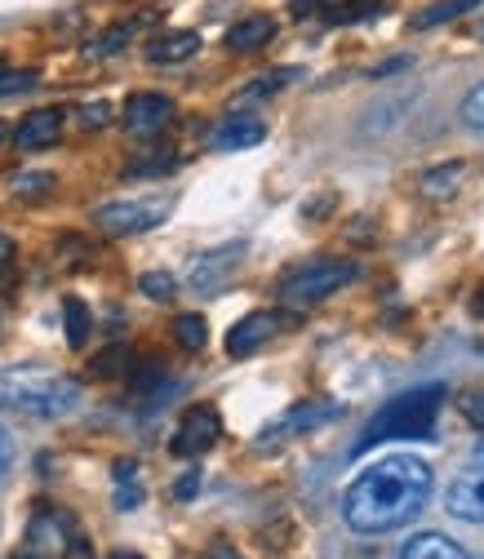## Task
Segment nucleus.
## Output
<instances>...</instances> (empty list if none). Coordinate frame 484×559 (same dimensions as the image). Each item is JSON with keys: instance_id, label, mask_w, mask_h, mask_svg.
I'll return each mask as SVG.
<instances>
[{"instance_id": "1", "label": "nucleus", "mask_w": 484, "mask_h": 559, "mask_svg": "<svg viewBox=\"0 0 484 559\" xmlns=\"http://www.w3.org/2000/svg\"><path fill=\"white\" fill-rule=\"evenodd\" d=\"M432 466L423 457H382L374 466H365L352 488L342 493V520L347 528L378 537V533H396L409 520H418L427 498H432Z\"/></svg>"}, {"instance_id": "2", "label": "nucleus", "mask_w": 484, "mask_h": 559, "mask_svg": "<svg viewBox=\"0 0 484 559\" xmlns=\"http://www.w3.org/2000/svg\"><path fill=\"white\" fill-rule=\"evenodd\" d=\"M0 408L54 423V417H67L81 408V382L54 369H40V365L0 369Z\"/></svg>"}, {"instance_id": "3", "label": "nucleus", "mask_w": 484, "mask_h": 559, "mask_svg": "<svg viewBox=\"0 0 484 559\" xmlns=\"http://www.w3.org/2000/svg\"><path fill=\"white\" fill-rule=\"evenodd\" d=\"M440 404H445V386H413L404 395H391L369 417L365 436L356 440V453H369L374 444H387V440H427L436 431Z\"/></svg>"}, {"instance_id": "4", "label": "nucleus", "mask_w": 484, "mask_h": 559, "mask_svg": "<svg viewBox=\"0 0 484 559\" xmlns=\"http://www.w3.org/2000/svg\"><path fill=\"white\" fill-rule=\"evenodd\" d=\"M356 275H361V266L352 258H311V262H298L281 280V298L294 302V307H311V302H320L338 289H347Z\"/></svg>"}, {"instance_id": "5", "label": "nucleus", "mask_w": 484, "mask_h": 559, "mask_svg": "<svg viewBox=\"0 0 484 559\" xmlns=\"http://www.w3.org/2000/svg\"><path fill=\"white\" fill-rule=\"evenodd\" d=\"M174 209L169 195H143V200H111L103 209H94V223L111 236H138L165 223V214Z\"/></svg>"}, {"instance_id": "6", "label": "nucleus", "mask_w": 484, "mask_h": 559, "mask_svg": "<svg viewBox=\"0 0 484 559\" xmlns=\"http://www.w3.org/2000/svg\"><path fill=\"white\" fill-rule=\"evenodd\" d=\"M338 417H342V404H338V400H303V404H294L285 417H275V423L267 427V436L258 440V449H275L281 440L307 436V431H316V427H324V423H338Z\"/></svg>"}, {"instance_id": "7", "label": "nucleus", "mask_w": 484, "mask_h": 559, "mask_svg": "<svg viewBox=\"0 0 484 559\" xmlns=\"http://www.w3.org/2000/svg\"><path fill=\"white\" fill-rule=\"evenodd\" d=\"M219 436H223L219 408H214V404H191V408L182 413L174 440H169V453H174V457H200V453H210V449L219 444Z\"/></svg>"}, {"instance_id": "8", "label": "nucleus", "mask_w": 484, "mask_h": 559, "mask_svg": "<svg viewBox=\"0 0 484 559\" xmlns=\"http://www.w3.org/2000/svg\"><path fill=\"white\" fill-rule=\"evenodd\" d=\"M285 324H294V316H285V311H253V316H245V320L232 324V333H227V356H232V360L253 356L258 346H267Z\"/></svg>"}, {"instance_id": "9", "label": "nucleus", "mask_w": 484, "mask_h": 559, "mask_svg": "<svg viewBox=\"0 0 484 559\" xmlns=\"http://www.w3.org/2000/svg\"><path fill=\"white\" fill-rule=\"evenodd\" d=\"M245 258V245L236 240V245H223V249H210V253H200V258H191V266H187V285L196 289V294H214L223 280L236 271V262Z\"/></svg>"}, {"instance_id": "10", "label": "nucleus", "mask_w": 484, "mask_h": 559, "mask_svg": "<svg viewBox=\"0 0 484 559\" xmlns=\"http://www.w3.org/2000/svg\"><path fill=\"white\" fill-rule=\"evenodd\" d=\"M169 120H174V98H169V94H156V90L129 94V103H125V129H129V133L152 138V133H161Z\"/></svg>"}, {"instance_id": "11", "label": "nucleus", "mask_w": 484, "mask_h": 559, "mask_svg": "<svg viewBox=\"0 0 484 559\" xmlns=\"http://www.w3.org/2000/svg\"><path fill=\"white\" fill-rule=\"evenodd\" d=\"M76 533V520L67 515V511H58V507H45L32 524H27V550H36L40 559L45 555H62V546H67V537Z\"/></svg>"}, {"instance_id": "12", "label": "nucleus", "mask_w": 484, "mask_h": 559, "mask_svg": "<svg viewBox=\"0 0 484 559\" xmlns=\"http://www.w3.org/2000/svg\"><path fill=\"white\" fill-rule=\"evenodd\" d=\"M58 138H62V111H58V107L27 111L23 124L14 129L19 152H49V147H58Z\"/></svg>"}, {"instance_id": "13", "label": "nucleus", "mask_w": 484, "mask_h": 559, "mask_svg": "<svg viewBox=\"0 0 484 559\" xmlns=\"http://www.w3.org/2000/svg\"><path fill=\"white\" fill-rule=\"evenodd\" d=\"M445 507H449V515H458V520H467V524H484V466L462 471V475L449 484Z\"/></svg>"}, {"instance_id": "14", "label": "nucleus", "mask_w": 484, "mask_h": 559, "mask_svg": "<svg viewBox=\"0 0 484 559\" xmlns=\"http://www.w3.org/2000/svg\"><path fill=\"white\" fill-rule=\"evenodd\" d=\"M267 138V124L258 120V116H249V111H232L219 129H214V147L219 152H249V147H258Z\"/></svg>"}, {"instance_id": "15", "label": "nucleus", "mask_w": 484, "mask_h": 559, "mask_svg": "<svg viewBox=\"0 0 484 559\" xmlns=\"http://www.w3.org/2000/svg\"><path fill=\"white\" fill-rule=\"evenodd\" d=\"M271 36H275V23H271L267 14H253V19H240V23L227 32V49H232V53H253V49L271 45Z\"/></svg>"}, {"instance_id": "16", "label": "nucleus", "mask_w": 484, "mask_h": 559, "mask_svg": "<svg viewBox=\"0 0 484 559\" xmlns=\"http://www.w3.org/2000/svg\"><path fill=\"white\" fill-rule=\"evenodd\" d=\"M196 49H200V36H196V32H169V36H156V40L147 45V62H156V67L187 62Z\"/></svg>"}, {"instance_id": "17", "label": "nucleus", "mask_w": 484, "mask_h": 559, "mask_svg": "<svg viewBox=\"0 0 484 559\" xmlns=\"http://www.w3.org/2000/svg\"><path fill=\"white\" fill-rule=\"evenodd\" d=\"M400 559H467L458 542H449L445 533H418V537H409Z\"/></svg>"}, {"instance_id": "18", "label": "nucleus", "mask_w": 484, "mask_h": 559, "mask_svg": "<svg viewBox=\"0 0 484 559\" xmlns=\"http://www.w3.org/2000/svg\"><path fill=\"white\" fill-rule=\"evenodd\" d=\"M484 10V0H436V5H427V10H418L409 23L418 27V32H427V27H440V23H453V19H462V14H471V10Z\"/></svg>"}, {"instance_id": "19", "label": "nucleus", "mask_w": 484, "mask_h": 559, "mask_svg": "<svg viewBox=\"0 0 484 559\" xmlns=\"http://www.w3.org/2000/svg\"><path fill=\"white\" fill-rule=\"evenodd\" d=\"M62 320H67V346L72 352H81V346L90 342V329H94V316L81 298H62Z\"/></svg>"}, {"instance_id": "20", "label": "nucleus", "mask_w": 484, "mask_h": 559, "mask_svg": "<svg viewBox=\"0 0 484 559\" xmlns=\"http://www.w3.org/2000/svg\"><path fill=\"white\" fill-rule=\"evenodd\" d=\"M462 174H467L462 160H449V165H440V169H427V174H423V195H427V200H445V195H453L458 182H462Z\"/></svg>"}, {"instance_id": "21", "label": "nucleus", "mask_w": 484, "mask_h": 559, "mask_svg": "<svg viewBox=\"0 0 484 559\" xmlns=\"http://www.w3.org/2000/svg\"><path fill=\"white\" fill-rule=\"evenodd\" d=\"M378 14H382V0H342V5L324 10V23L347 27V23H365V19H378Z\"/></svg>"}, {"instance_id": "22", "label": "nucleus", "mask_w": 484, "mask_h": 559, "mask_svg": "<svg viewBox=\"0 0 484 559\" xmlns=\"http://www.w3.org/2000/svg\"><path fill=\"white\" fill-rule=\"evenodd\" d=\"M294 76H298V72H271V76H262V81H249L245 90H236L232 107H245V103H262V98H271V94H281V90H285Z\"/></svg>"}, {"instance_id": "23", "label": "nucleus", "mask_w": 484, "mask_h": 559, "mask_svg": "<svg viewBox=\"0 0 484 559\" xmlns=\"http://www.w3.org/2000/svg\"><path fill=\"white\" fill-rule=\"evenodd\" d=\"M174 337L182 352H204V342H210V324H204V316H178L174 320Z\"/></svg>"}, {"instance_id": "24", "label": "nucleus", "mask_w": 484, "mask_h": 559, "mask_svg": "<svg viewBox=\"0 0 484 559\" xmlns=\"http://www.w3.org/2000/svg\"><path fill=\"white\" fill-rule=\"evenodd\" d=\"M133 369V356H129V346H107V352L90 365L94 378H125Z\"/></svg>"}, {"instance_id": "25", "label": "nucleus", "mask_w": 484, "mask_h": 559, "mask_svg": "<svg viewBox=\"0 0 484 559\" xmlns=\"http://www.w3.org/2000/svg\"><path fill=\"white\" fill-rule=\"evenodd\" d=\"M138 289H143V298H152V302H174L178 298V280L169 271H147L143 280H138Z\"/></svg>"}, {"instance_id": "26", "label": "nucleus", "mask_w": 484, "mask_h": 559, "mask_svg": "<svg viewBox=\"0 0 484 559\" xmlns=\"http://www.w3.org/2000/svg\"><path fill=\"white\" fill-rule=\"evenodd\" d=\"M40 76L27 72V67H0V98H10V94H27Z\"/></svg>"}, {"instance_id": "27", "label": "nucleus", "mask_w": 484, "mask_h": 559, "mask_svg": "<svg viewBox=\"0 0 484 559\" xmlns=\"http://www.w3.org/2000/svg\"><path fill=\"white\" fill-rule=\"evenodd\" d=\"M458 413L471 431H484V391H462L458 395Z\"/></svg>"}, {"instance_id": "28", "label": "nucleus", "mask_w": 484, "mask_h": 559, "mask_svg": "<svg viewBox=\"0 0 484 559\" xmlns=\"http://www.w3.org/2000/svg\"><path fill=\"white\" fill-rule=\"evenodd\" d=\"M174 165H178V156H174V152H161V156H152V160H133L125 174H129V178H161V174H169Z\"/></svg>"}, {"instance_id": "29", "label": "nucleus", "mask_w": 484, "mask_h": 559, "mask_svg": "<svg viewBox=\"0 0 484 559\" xmlns=\"http://www.w3.org/2000/svg\"><path fill=\"white\" fill-rule=\"evenodd\" d=\"M129 36H133V27H107L94 45H90V58H107V53H120L125 45H129Z\"/></svg>"}, {"instance_id": "30", "label": "nucleus", "mask_w": 484, "mask_h": 559, "mask_svg": "<svg viewBox=\"0 0 484 559\" xmlns=\"http://www.w3.org/2000/svg\"><path fill=\"white\" fill-rule=\"evenodd\" d=\"M49 191H54V174H19L14 178V195H23V200H40Z\"/></svg>"}, {"instance_id": "31", "label": "nucleus", "mask_w": 484, "mask_h": 559, "mask_svg": "<svg viewBox=\"0 0 484 559\" xmlns=\"http://www.w3.org/2000/svg\"><path fill=\"white\" fill-rule=\"evenodd\" d=\"M462 120L484 133V85H475V90L462 98Z\"/></svg>"}, {"instance_id": "32", "label": "nucleus", "mask_w": 484, "mask_h": 559, "mask_svg": "<svg viewBox=\"0 0 484 559\" xmlns=\"http://www.w3.org/2000/svg\"><path fill=\"white\" fill-rule=\"evenodd\" d=\"M116 507L120 511H138V507H143V488H138V479H120L116 484Z\"/></svg>"}, {"instance_id": "33", "label": "nucleus", "mask_w": 484, "mask_h": 559, "mask_svg": "<svg viewBox=\"0 0 484 559\" xmlns=\"http://www.w3.org/2000/svg\"><path fill=\"white\" fill-rule=\"evenodd\" d=\"M58 559H94V542L76 528L72 537H67V546H62V555H58Z\"/></svg>"}, {"instance_id": "34", "label": "nucleus", "mask_w": 484, "mask_h": 559, "mask_svg": "<svg viewBox=\"0 0 484 559\" xmlns=\"http://www.w3.org/2000/svg\"><path fill=\"white\" fill-rule=\"evenodd\" d=\"M196 493H200V471L191 466V471H187V475L174 484V502H191Z\"/></svg>"}, {"instance_id": "35", "label": "nucleus", "mask_w": 484, "mask_h": 559, "mask_svg": "<svg viewBox=\"0 0 484 559\" xmlns=\"http://www.w3.org/2000/svg\"><path fill=\"white\" fill-rule=\"evenodd\" d=\"M111 120V107L107 103H90V107H81V124L85 129H103Z\"/></svg>"}, {"instance_id": "36", "label": "nucleus", "mask_w": 484, "mask_h": 559, "mask_svg": "<svg viewBox=\"0 0 484 559\" xmlns=\"http://www.w3.org/2000/svg\"><path fill=\"white\" fill-rule=\"evenodd\" d=\"M10 466H14V440L5 436V427H0V479L10 475Z\"/></svg>"}, {"instance_id": "37", "label": "nucleus", "mask_w": 484, "mask_h": 559, "mask_svg": "<svg viewBox=\"0 0 484 559\" xmlns=\"http://www.w3.org/2000/svg\"><path fill=\"white\" fill-rule=\"evenodd\" d=\"M400 67H409V58H391V62H382V67H374V81H382V76H391V72H400Z\"/></svg>"}, {"instance_id": "38", "label": "nucleus", "mask_w": 484, "mask_h": 559, "mask_svg": "<svg viewBox=\"0 0 484 559\" xmlns=\"http://www.w3.org/2000/svg\"><path fill=\"white\" fill-rule=\"evenodd\" d=\"M200 559H240V555H236V550H232L227 542H219V546H210V550H204Z\"/></svg>"}, {"instance_id": "39", "label": "nucleus", "mask_w": 484, "mask_h": 559, "mask_svg": "<svg viewBox=\"0 0 484 559\" xmlns=\"http://www.w3.org/2000/svg\"><path fill=\"white\" fill-rule=\"evenodd\" d=\"M10 253H14V245H10L5 236H0V266H5V262H10Z\"/></svg>"}, {"instance_id": "40", "label": "nucleus", "mask_w": 484, "mask_h": 559, "mask_svg": "<svg viewBox=\"0 0 484 559\" xmlns=\"http://www.w3.org/2000/svg\"><path fill=\"white\" fill-rule=\"evenodd\" d=\"M475 316H480V320H484V289H480V294H475Z\"/></svg>"}, {"instance_id": "41", "label": "nucleus", "mask_w": 484, "mask_h": 559, "mask_svg": "<svg viewBox=\"0 0 484 559\" xmlns=\"http://www.w3.org/2000/svg\"><path fill=\"white\" fill-rule=\"evenodd\" d=\"M111 559H143V555H133V550H116Z\"/></svg>"}, {"instance_id": "42", "label": "nucleus", "mask_w": 484, "mask_h": 559, "mask_svg": "<svg viewBox=\"0 0 484 559\" xmlns=\"http://www.w3.org/2000/svg\"><path fill=\"white\" fill-rule=\"evenodd\" d=\"M14 559H40V555H36V550H27V546H23V555H14Z\"/></svg>"}, {"instance_id": "43", "label": "nucleus", "mask_w": 484, "mask_h": 559, "mask_svg": "<svg viewBox=\"0 0 484 559\" xmlns=\"http://www.w3.org/2000/svg\"><path fill=\"white\" fill-rule=\"evenodd\" d=\"M5 138H10V124H5V120H0V143H5Z\"/></svg>"}, {"instance_id": "44", "label": "nucleus", "mask_w": 484, "mask_h": 559, "mask_svg": "<svg viewBox=\"0 0 484 559\" xmlns=\"http://www.w3.org/2000/svg\"><path fill=\"white\" fill-rule=\"evenodd\" d=\"M475 466H484V444H480V449H475Z\"/></svg>"}, {"instance_id": "45", "label": "nucleus", "mask_w": 484, "mask_h": 559, "mask_svg": "<svg viewBox=\"0 0 484 559\" xmlns=\"http://www.w3.org/2000/svg\"><path fill=\"white\" fill-rule=\"evenodd\" d=\"M467 559H484V555H467Z\"/></svg>"}, {"instance_id": "46", "label": "nucleus", "mask_w": 484, "mask_h": 559, "mask_svg": "<svg viewBox=\"0 0 484 559\" xmlns=\"http://www.w3.org/2000/svg\"><path fill=\"white\" fill-rule=\"evenodd\" d=\"M361 559H374V555H361Z\"/></svg>"}]
</instances>
